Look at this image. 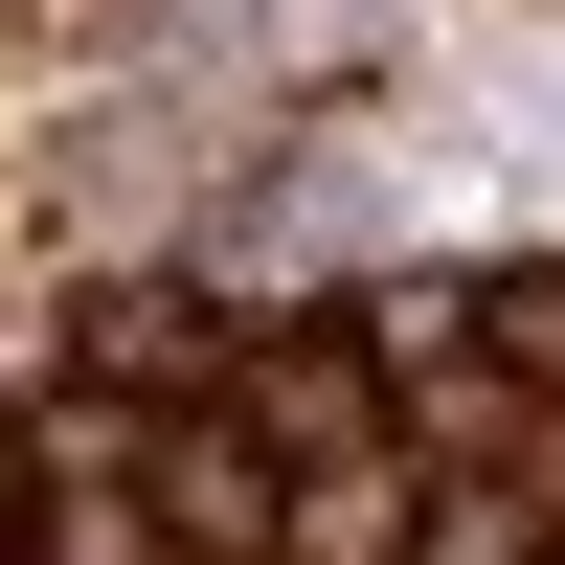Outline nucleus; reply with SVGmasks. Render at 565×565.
Here are the masks:
<instances>
[{
    "mask_svg": "<svg viewBox=\"0 0 565 565\" xmlns=\"http://www.w3.org/2000/svg\"><path fill=\"white\" fill-rule=\"evenodd\" d=\"M226 430H249V452H295V476H317V452H362V430H385V340H362V317L249 340V362H226Z\"/></svg>",
    "mask_w": 565,
    "mask_h": 565,
    "instance_id": "f257e3e1",
    "label": "nucleus"
},
{
    "mask_svg": "<svg viewBox=\"0 0 565 565\" xmlns=\"http://www.w3.org/2000/svg\"><path fill=\"white\" fill-rule=\"evenodd\" d=\"M407 543H430V452H385V430L271 498V565H407Z\"/></svg>",
    "mask_w": 565,
    "mask_h": 565,
    "instance_id": "f03ea898",
    "label": "nucleus"
},
{
    "mask_svg": "<svg viewBox=\"0 0 565 565\" xmlns=\"http://www.w3.org/2000/svg\"><path fill=\"white\" fill-rule=\"evenodd\" d=\"M68 385H226V317L181 271H90L68 295Z\"/></svg>",
    "mask_w": 565,
    "mask_h": 565,
    "instance_id": "7ed1b4c3",
    "label": "nucleus"
},
{
    "mask_svg": "<svg viewBox=\"0 0 565 565\" xmlns=\"http://www.w3.org/2000/svg\"><path fill=\"white\" fill-rule=\"evenodd\" d=\"M136 498H159V521L204 543V565H271V498H295V476H271V452L204 407V430H159V476H136Z\"/></svg>",
    "mask_w": 565,
    "mask_h": 565,
    "instance_id": "20e7f679",
    "label": "nucleus"
},
{
    "mask_svg": "<svg viewBox=\"0 0 565 565\" xmlns=\"http://www.w3.org/2000/svg\"><path fill=\"white\" fill-rule=\"evenodd\" d=\"M476 362H498V385H543V407H565V249H543V271H498V295H476Z\"/></svg>",
    "mask_w": 565,
    "mask_h": 565,
    "instance_id": "39448f33",
    "label": "nucleus"
},
{
    "mask_svg": "<svg viewBox=\"0 0 565 565\" xmlns=\"http://www.w3.org/2000/svg\"><path fill=\"white\" fill-rule=\"evenodd\" d=\"M23 521H45V476H23V452H0V565H23Z\"/></svg>",
    "mask_w": 565,
    "mask_h": 565,
    "instance_id": "423d86ee",
    "label": "nucleus"
},
{
    "mask_svg": "<svg viewBox=\"0 0 565 565\" xmlns=\"http://www.w3.org/2000/svg\"><path fill=\"white\" fill-rule=\"evenodd\" d=\"M543 521H565V407H543Z\"/></svg>",
    "mask_w": 565,
    "mask_h": 565,
    "instance_id": "0eeeda50",
    "label": "nucleus"
}]
</instances>
